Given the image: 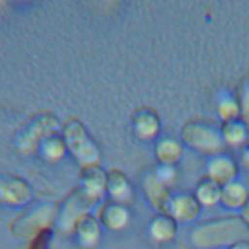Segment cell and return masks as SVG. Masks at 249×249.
Returning a JSON list of instances; mask_svg holds the SVG:
<instances>
[{"label": "cell", "instance_id": "12", "mask_svg": "<svg viewBox=\"0 0 249 249\" xmlns=\"http://www.w3.org/2000/svg\"><path fill=\"white\" fill-rule=\"evenodd\" d=\"M52 231L42 229L37 231L31 241H29L26 249H50L52 243Z\"/></svg>", "mask_w": 249, "mask_h": 249}, {"label": "cell", "instance_id": "2", "mask_svg": "<svg viewBox=\"0 0 249 249\" xmlns=\"http://www.w3.org/2000/svg\"><path fill=\"white\" fill-rule=\"evenodd\" d=\"M182 138L190 148L211 156L220 154L225 145L221 131L203 123L186 124L182 130Z\"/></svg>", "mask_w": 249, "mask_h": 249}, {"label": "cell", "instance_id": "13", "mask_svg": "<svg viewBox=\"0 0 249 249\" xmlns=\"http://www.w3.org/2000/svg\"><path fill=\"white\" fill-rule=\"evenodd\" d=\"M239 107H240V119L241 122L246 125L247 128H249V83L247 86H245L240 101H239Z\"/></svg>", "mask_w": 249, "mask_h": 249}, {"label": "cell", "instance_id": "10", "mask_svg": "<svg viewBox=\"0 0 249 249\" xmlns=\"http://www.w3.org/2000/svg\"><path fill=\"white\" fill-rule=\"evenodd\" d=\"M78 236L81 244L86 247H91L98 240V228L96 224L88 221L80 225L78 229Z\"/></svg>", "mask_w": 249, "mask_h": 249}, {"label": "cell", "instance_id": "11", "mask_svg": "<svg viewBox=\"0 0 249 249\" xmlns=\"http://www.w3.org/2000/svg\"><path fill=\"white\" fill-rule=\"evenodd\" d=\"M182 156V148L181 146L173 141L167 140L161 143L160 146V157L161 160L167 163H173L180 159Z\"/></svg>", "mask_w": 249, "mask_h": 249}, {"label": "cell", "instance_id": "8", "mask_svg": "<svg viewBox=\"0 0 249 249\" xmlns=\"http://www.w3.org/2000/svg\"><path fill=\"white\" fill-rule=\"evenodd\" d=\"M247 130L248 128L241 121L233 120L224 123L220 131L224 143L236 147L242 145L246 141Z\"/></svg>", "mask_w": 249, "mask_h": 249}, {"label": "cell", "instance_id": "5", "mask_svg": "<svg viewBox=\"0 0 249 249\" xmlns=\"http://www.w3.org/2000/svg\"><path fill=\"white\" fill-rule=\"evenodd\" d=\"M179 224L167 213H160L156 216L149 228L150 235L154 242L166 245L173 242L177 236Z\"/></svg>", "mask_w": 249, "mask_h": 249}, {"label": "cell", "instance_id": "15", "mask_svg": "<svg viewBox=\"0 0 249 249\" xmlns=\"http://www.w3.org/2000/svg\"><path fill=\"white\" fill-rule=\"evenodd\" d=\"M228 249H249V240H242L230 246Z\"/></svg>", "mask_w": 249, "mask_h": 249}, {"label": "cell", "instance_id": "3", "mask_svg": "<svg viewBox=\"0 0 249 249\" xmlns=\"http://www.w3.org/2000/svg\"><path fill=\"white\" fill-rule=\"evenodd\" d=\"M202 206L196 198L194 193H181L171 197L168 213L178 224H191L196 222L201 214Z\"/></svg>", "mask_w": 249, "mask_h": 249}, {"label": "cell", "instance_id": "14", "mask_svg": "<svg viewBox=\"0 0 249 249\" xmlns=\"http://www.w3.org/2000/svg\"><path fill=\"white\" fill-rule=\"evenodd\" d=\"M239 215L249 225V200L244 205V207L239 211Z\"/></svg>", "mask_w": 249, "mask_h": 249}, {"label": "cell", "instance_id": "6", "mask_svg": "<svg viewBox=\"0 0 249 249\" xmlns=\"http://www.w3.org/2000/svg\"><path fill=\"white\" fill-rule=\"evenodd\" d=\"M249 200V190L240 181L234 180L221 189L220 205L230 211H240Z\"/></svg>", "mask_w": 249, "mask_h": 249}, {"label": "cell", "instance_id": "1", "mask_svg": "<svg viewBox=\"0 0 249 249\" xmlns=\"http://www.w3.org/2000/svg\"><path fill=\"white\" fill-rule=\"evenodd\" d=\"M188 240L195 249H228L249 240V225L239 214L204 220L190 230Z\"/></svg>", "mask_w": 249, "mask_h": 249}, {"label": "cell", "instance_id": "7", "mask_svg": "<svg viewBox=\"0 0 249 249\" xmlns=\"http://www.w3.org/2000/svg\"><path fill=\"white\" fill-rule=\"evenodd\" d=\"M222 187L208 178L202 179L195 188L194 195L203 207H213L220 203Z\"/></svg>", "mask_w": 249, "mask_h": 249}, {"label": "cell", "instance_id": "16", "mask_svg": "<svg viewBox=\"0 0 249 249\" xmlns=\"http://www.w3.org/2000/svg\"><path fill=\"white\" fill-rule=\"evenodd\" d=\"M241 160L244 166H246L247 168H249V145H247V147L243 150L242 156H241Z\"/></svg>", "mask_w": 249, "mask_h": 249}, {"label": "cell", "instance_id": "9", "mask_svg": "<svg viewBox=\"0 0 249 249\" xmlns=\"http://www.w3.org/2000/svg\"><path fill=\"white\" fill-rule=\"evenodd\" d=\"M218 115L224 123L237 120L240 115L239 102L231 96L222 98L218 103Z\"/></svg>", "mask_w": 249, "mask_h": 249}, {"label": "cell", "instance_id": "4", "mask_svg": "<svg viewBox=\"0 0 249 249\" xmlns=\"http://www.w3.org/2000/svg\"><path fill=\"white\" fill-rule=\"evenodd\" d=\"M238 168L234 160L226 155H215L209 160L206 166V178L223 187L236 180Z\"/></svg>", "mask_w": 249, "mask_h": 249}]
</instances>
